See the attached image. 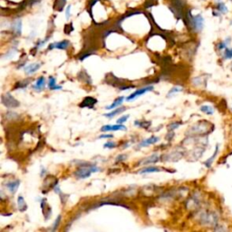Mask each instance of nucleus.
Wrapping results in <instances>:
<instances>
[{
    "mask_svg": "<svg viewBox=\"0 0 232 232\" xmlns=\"http://www.w3.org/2000/svg\"><path fill=\"white\" fill-rule=\"evenodd\" d=\"M187 20L189 26L193 30L194 32H200L204 26V18L201 15L192 16L191 11L187 14Z\"/></svg>",
    "mask_w": 232,
    "mask_h": 232,
    "instance_id": "obj_1",
    "label": "nucleus"
},
{
    "mask_svg": "<svg viewBox=\"0 0 232 232\" xmlns=\"http://www.w3.org/2000/svg\"><path fill=\"white\" fill-rule=\"evenodd\" d=\"M99 171L100 169L96 166L87 164L85 166H80V168H78L77 171L75 172V175L78 179H86L91 176V173L98 172Z\"/></svg>",
    "mask_w": 232,
    "mask_h": 232,
    "instance_id": "obj_2",
    "label": "nucleus"
},
{
    "mask_svg": "<svg viewBox=\"0 0 232 232\" xmlns=\"http://www.w3.org/2000/svg\"><path fill=\"white\" fill-rule=\"evenodd\" d=\"M1 101L2 103L9 109H13V108H17L20 105V102L15 98L12 96L10 94H5L1 96Z\"/></svg>",
    "mask_w": 232,
    "mask_h": 232,
    "instance_id": "obj_3",
    "label": "nucleus"
},
{
    "mask_svg": "<svg viewBox=\"0 0 232 232\" xmlns=\"http://www.w3.org/2000/svg\"><path fill=\"white\" fill-rule=\"evenodd\" d=\"M153 86H152V85H150V86H145V87H142V88H140V89H138V90H136L135 92L133 93V94H132L131 95H129V96L127 97V101L128 102H130V101H132V100H133V99H135L137 97L141 96V95H144V94H146L147 92H150V91H153Z\"/></svg>",
    "mask_w": 232,
    "mask_h": 232,
    "instance_id": "obj_4",
    "label": "nucleus"
},
{
    "mask_svg": "<svg viewBox=\"0 0 232 232\" xmlns=\"http://www.w3.org/2000/svg\"><path fill=\"white\" fill-rule=\"evenodd\" d=\"M97 103V100L95 98L91 96L85 97L83 102L79 104V106L81 108H89V109H93L94 106Z\"/></svg>",
    "mask_w": 232,
    "mask_h": 232,
    "instance_id": "obj_5",
    "label": "nucleus"
},
{
    "mask_svg": "<svg viewBox=\"0 0 232 232\" xmlns=\"http://www.w3.org/2000/svg\"><path fill=\"white\" fill-rule=\"evenodd\" d=\"M126 130L127 128L124 125L119 123L115 125H104L101 129L102 132H114V131H126Z\"/></svg>",
    "mask_w": 232,
    "mask_h": 232,
    "instance_id": "obj_6",
    "label": "nucleus"
},
{
    "mask_svg": "<svg viewBox=\"0 0 232 232\" xmlns=\"http://www.w3.org/2000/svg\"><path fill=\"white\" fill-rule=\"evenodd\" d=\"M70 45V42L68 40H63L61 42H58V43H54V44H49V47L48 49L52 50L54 48H56V49H62V50H65L67 49V47Z\"/></svg>",
    "mask_w": 232,
    "mask_h": 232,
    "instance_id": "obj_7",
    "label": "nucleus"
},
{
    "mask_svg": "<svg viewBox=\"0 0 232 232\" xmlns=\"http://www.w3.org/2000/svg\"><path fill=\"white\" fill-rule=\"evenodd\" d=\"M20 185L19 180H12V181H8L6 183V187L7 188V190L11 192V193L15 194L17 192L18 187Z\"/></svg>",
    "mask_w": 232,
    "mask_h": 232,
    "instance_id": "obj_8",
    "label": "nucleus"
},
{
    "mask_svg": "<svg viewBox=\"0 0 232 232\" xmlns=\"http://www.w3.org/2000/svg\"><path fill=\"white\" fill-rule=\"evenodd\" d=\"M215 9L220 14V15H226L229 12V9L226 6V4L224 2H222L221 0H218L216 5H215Z\"/></svg>",
    "mask_w": 232,
    "mask_h": 232,
    "instance_id": "obj_9",
    "label": "nucleus"
},
{
    "mask_svg": "<svg viewBox=\"0 0 232 232\" xmlns=\"http://www.w3.org/2000/svg\"><path fill=\"white\" fill-rule=\"evenodd\" d=\"M41 67V64H38V63H35V64H31L29 65H27L25 68V72L27 75H33L34 73H36L39 68Z\"/></svg>",
    "mask_w": 232,
    "mask_h": 232,
    "instance_id": "obj_10",
    "label": "nucleus"
},
{
    "mask_svg": "<svg viewBox=\"0 0 232 232\" xmlns=\"http://www.w3.org/2000/svg\"><path fill=\"white\" fill-rule=\"evenodd\" d=\"M159 140H160V139H159L158 137L153 136V137H151V138H149V139H146V140L142 141L139 144L138 148H142V147L149 146V145H151V144H154V143H156V142L159 141Z\"/></svg>",
    "mask_w": 232,
    "mask_h": 232,
    "instance_id": "obj_11",
    "label": "nucleus"
},
{
    "mask_svg": "<svg viewBox=\"0 0 232 232\" xmlns=\"http://www.w3.org/2000/svg\"><path fill=\"white\" fill-rule=\"evenodd\" d=\"M45 83H46V81H45V78L44 77V76L39 77L37 80L35 85H33V89H35L37 91H42L44 88V86H45Z\"/></svg>",
    "mask_w": 232,
    "mask_h": 232,
    "instance_id": "obj_12",
    "label": "nucleus"
},
{
    "mask_svg": "<svg viewBox=\"0 0 232 232\" xmlns=\"http://www.w3.org/2000/svg\"><path fill=\"white\" fill-rule=\"evenodd\" d=\"M123 101H124V97L123 96H120V97H118L116 100H114V102L110 105V106H107L105 109L106 110H112V109H115V108H117L119 105H121L122 102H123Z\"/></svg>",
    "mask_w": 232,
    "mask_h": 232,
    "instance_id": "obj_13",
    "label": "nucleus"
},
{
    "mask_svg": "<svg viewBox=\"0 0 232 232\" xmlns=\"http://www.w3.org/2000/svg\"><path fill=\"white\" fill-rule=\"evenodd\" d=\"M13 31L15 32V34H17V36H19L22 31V21L20 19L16 20L13 23Z\"/></svg>",
    "mask_w": 232,
    "mask_h": 232,
    "instance_id": "obj_14",
    "label": "nucleus"
},
{
    "mask_svg": "<svg viewBox=\"0 0 232 232\" xmlns=\"http://www.w3.org/2000/svg\"><path fill=\"white\" fill-rule=\"evenodd\" d=\"M17 206H18V209H19L20 211H25L27 210V205L25 203V200L24 199V197L22 196H19L18 199H17Z\"/></svg>",
    "mask_w": 232,
    "mask_h": 232,
    "instance_id": "obj_15",
    "label": "nucleus"
},
{
    "mask_svg": "<svg viewBox=\"0 0 232 232\" xmlns=\"http://www.w3.org/2000/svg\"><path fill=\"white\" fill-rule=\"evenodd\" d=\"M159 160H160V157H159L157 154H153V155H152V156H150V157H148V158H146V159H144V160H142L141 163H142V164L155 163V162H157Z\"/></svg>",
    "mask_w": 232,
    "mask_h": 232,
    "instance_id": "obj_16",
    "label": "nucleus"
},
{
    "mask_svg": "<svg viewBox=\"0 0 232 232\" xmlns=\"http://www.w3.org/2000/svg\"><path fill=\"white\" fill-rule=\"evenodd\" d=\"M48 87L50 90H61L62 86L60 85H56V78L53 76L49 77V82H48Z\"/></svg>",
    "mask_w": 232,
    "mask_h": 232,
    "instance_id": "obj_17",
    "label": "nucleus"
},
{
    "mask_svg": "<svg viewBox=\"0 0 232 232\" xmlns=\"http://www.w3.org/2000/svg\"><path fill=\"white\" fill-rule=\"evenodd\" d=\"M160 170L155 166H151V167H146V168H143L142 170H141L139 172L140 174H146V173H152V172H159Z\"/></svg>",
    "mask_w": 232,
    "mask_h": 232,
    "instance_id": "obj_18",
    "label": "nucleus"
},
{
    "mask_svg": "<svg viewBox=\"0 0 232 232\" xmlns=\"http://www.w3.org/2000/svg\"><path fill=\"white\" fill-rule=\"evenodd\" d=\"M125 110H126V108H125V107L115 108V110H114L113 112H111V113H109V114H104V116H105L106 118H113L114 116H115V115H117V114H121V113H122V112H124Z\"/></svg>",
    "mask_w": 232,
    "mask_h": 232,
    "instance_id": "obj_19",
    "label": "nucleus"
},
{
    "mask_svg": "<svg viewBox=\"0 0 232 232\" xmlns=\"http://www.w3.org/2000/svg\"><path fill=\"white\" fill-rule=\"evenodd\" d=\"M79 79L81 80V81H84L86 83H92V80H91V78L89 77V75H87V73H85L84 71H83V72H80V74H79Z\"/></svg>",
    "mask_w": 232,
    "mask_h": 232,
    "instance_id": "obj_20",
    "label": "nucleus"
},
{
    "mask_svg": "<svg viewBox=\"0 0 232 232\" xmlns=\"http://www.w3.org/2000/svg\"><path fill=\"white\" fill-rule=\"evenodd\" d=\"M200 111L203 112L204 114H208V115H211V114H213V113H214V110H213L212 107H211L209 105H203V106H201L200 107Z\"/></svg>",
    "mask_w": 232,
    "mask_h": 232,
    "instance_id": "obj_21",
    "label": "nucleus"
},
{
    "mask_svg": "<svg viewBox=\"0 0 232 232\" xmlns=\"http://www.w3.org/2000/svg\"><path fill=\"white\" fill-rule=\"evenodd\" d=\"M218 145H217V147H216V151H215V153L208 160H206L205 162H204V164L206 165V167L207 168H211V163H212L213 160H214V158L216 157V155L218 153Z\"/></svg>",
    "mask_w": 232,
    "mask_h": 232,
    "instance_id": "obj_22",
    "label": "nucleus"
},
{
    "mask_svg": "<svg viewBox=\"0 0 232 232\" xmlns=\"http://www.w3.org/2000/svg\"><path fill=\"white\" fill-rule=\"evenodd\" d=\"M30 83V81L29 80H23V81H21V82H18L16 85H15V89H19V88H25L27 85H28V83Z\"/></svg>",
    "mask_w": 232,
    "mask_h": 232,
    "instance_id": "obj_23",
    "label": "nucleus"
},
{
    "mask_svg": "<svg viewBox=\"0 0 232 232\" xmlns=\"http://www.w3.org/2000/svg\"><path fill=\"white\" fill-rule=\"evenodd\" d=\"M66 0H56V3H55V7L57 6V10L59 12H61L64 6V4H65Z\"/></svg>",
    "mask_w": 232,
    "mask_h": 232,
    "instance_id": "obj_24",
    "label": "nucleus"
},
{
    "mask_svg": "<svg viewBox=\"0 0 232 232\" xmlns=\"http://www.w3.org/2000/svg\"><path fill=\"white\" fill-rule=\"evenodd\" d=\"M228 42H230V38H228L226 41H224V42L218 43V50L226 49V48H227V45H228Z\"/></svg>",
    "mask_w": 232,
    "mask_h": 232,
    "instance_id": "obj_25",
    "label": "nucleus"
},
{
    "mask_svg": "<svg viewBox=\"0 0 232 232\" xmlns=\"http://www.w3.org/2000/svg\"><path fill=\"white\" fill-rule=\"evenodd\" d=\"M180 91H182V88L181 87H179V86H176V87H173L170 92H169V94H168V96L171 97L174 94H176V93H178V92H180Z\"/></svg>",
    "mask_w": 232,
    "mask_h": 232,
    "instance_id": "obj_26",
    "label": "nucleus"
},
{
    "mask_svg": "<svg viewBox=\"0 0 232 232\" xmlns=\"http://www.w3.org/2000/svg\"><path fill=\"white\" fill-rule=\"evenodd\" d=\"M225 53H224V57L225 59H231L232 58V48L230 49V48H226L225 49Z\"/></svg>",
    "mask_w": 232,
    "mask_h": 232,
    "instance_id": "obj_27",
    "label": "nucleus"
},
{
    "mask_svg": "<svg viewBox=\"0 0 232 232\" xmlns=\"http://www.w3.org/2000/svg\"><path fill=\"white\" fill-rule=\"evenodd\" d=\"M128 118H129V115L122 116L121 118H119V119L117 120V123H119V124H122V123H124V122L128 120Z\"/></svg>",
    "mask_w": 232,
    "mask_h": 232,
    "instance_id": "obj_28",
    "label": "nucleus"
},
{
    "mask_svg": "<svg viewBox=\"0 0 232 232\" xmlns=\"http://www.w3.org/2000/svg\"><path fill=\"white\" fill-rule=\"evenodd\" d=\"M104 148H109V149H113V148H115L116 147V143L114 142V141H108L104 144L103 146Z\"/></svg>",
    "mask_w": 232,
    "mask_h": 232,
    "instance_id": "obj_29",
    "label": "nucleus"
},
{
    "mask_svg": "<svg viewBox=\"0 0 232 232\" xmlns=\"http://www.w3.org/2000/svg\"><path fill=\"white\" fill-rule=\"evenodd\" d=\"M60 221H61V216H58L57 218L56 219V221L54 222V225H53V229H52V230L53 231H55L56 230V228H57L58 226H59V223H60Z\"/></svg>",
    "mask_w": 232,
    "mask_h": 232,
    "instance_id": "obj_30",
    "label": "nucleus"
},
{
    "mask_svg": "<svg viewBox=\"0 0 232 232\" xmlns=\"http://www.w3.org/2000/svg\"><path fill=\"white\" fill-rule=\"evenodd\" d=\"M180 125V122H173V123H172L171 125H169V130H170V132H172V131H173L175 129H177Z\"/></svg>",
    "mask_w": 232,
    "mask_h": 232,
    "instance_id": "obj_31",
    "label": "nucleus"
},
{
    "mask_svg": "<svg viewBox=\"0 0 232 232\" xmlns=\"http://www.w3.org/2000/svg\"><path fill=\"white\" fill-rule=\"evenodd\" d=\"M126 158H127V156L125 154H121V155H119L117 158H116V160H115V162H120V161H123V160H126Z\"/></svg>",
    "mask_w": 232,
    "mask_h": 232,
    "instance_id": "obj_32",
    "label": "nucleus"
},
{
    "mask_svg": "<svg viewBox=\"0 0 232 232\" xmlns=\"http://www.w3.org/2000/svg\"><path fill=\"white\" fill-rule=\"evenodd\" d=\"M70 9H71V6L69 5L66 7V10H65V17H66V19H68L70 17Z\"/></svg>",
    "mask_w": 232,
    "mask_h": 232,
    "instance_id": "obj_33",
    "label": "nucleus"
},
{
    "mask_svg": "<svg viewBox=\"0 0 232 232\" xmlns=\"http://www.w3.org/2000/svg\"><path fill=\"white\" fill-rule=\"evenodd\" d=\"M113 137L114 135H112V134H102V135L99 136V139H110Z\"/></svg>",
    "mask_w": 232,
    "mask_h": 232,
    "instance_id": "obj_34",
    "label": "nucleus"
},
{
    "mask_svg": "<svg viewBox=\"0 0 232 232\" xmlns=\"http://www.w3.org/2000/svg\"><path fill=\"white\" fill-rule=\"evenodd\" d=\"M132 88H134V86L129 85V86H121V87H120L121 90H128V89H132Z\"/></svg>",
    "mask_w": 232,
    "mask_h": 232,
    "instance_id": "obj_35",
    "label": "nucleus"
}]
</instances>
